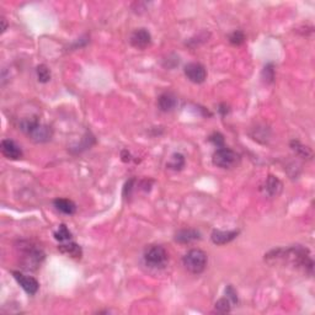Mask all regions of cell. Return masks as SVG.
I'll list each match as a JSON object with an SVG mask.
<instances>
[{"label":"cell","mask_w":315,"mask_h":315,"mask_svg":"<svg viewBox=\"0 0 315 315\" xmlns=\"http://www.w3.org/2000/svg\"><path fill=\"white\" fill-rule=\"evenodd\" d=\"M238 235H239V230H214L212 233V235H210V239H212V242L214 243V244L224 245L233 242Z\"/></svg>","instance_id":"12"},{"label":"cell","mask_w":315,"mask_h":315,"mask_svg":"<svg viewBox=\"0 0 315 315\" xmlns=\"http://www.w3.org/2000/svg\"><path fill=\"white\" fill-rule=\"evenodd\" d=\"M54 238L59 242H69L71 239V233L67 228L66 224H61L54 233Z\"/></svg>","instance_id":"20"},{"label":"cell","mask_w":315,"mask_h":315,"mask_svg":"<svg viewBox=\"0 0 315 315\" xmlns=\"http://www.w3.org/2000/svg\"><path fill=\"white\" fill-rule=\"evenodd\" d=\"M210 142H212L217 148L224 147V138L221 133H213L210 137Z\"/></svg>","instance_id":"24"},{"label":"cell","mask_w":315,"mask_h":315,"mask_svg":"<svg viewBox=\"0 0 315 315\" xmlns=\"http://www.w3.org/2000/svg\"><path fill=\"white\" fill-rule=\"evenodd\" d=\"M262 79L265 80L266 84H270V83L273 82V79H275V69H273V64L270 63L263 68Z\"/></svg>","instance_id":"23"},{"label":"cell","mask_w":315,"mask_h":315,"mask_svg":"<svg viewBox=\"0 0 315 315\" xmlns=\"http://www.w3.org/2000/svg\"><path fill=\"white\" fill-rule=\"evenodd\" d=\"M58 250H59L62 254L68 255V256H70V258H74V259H80L83 255L82 247L79 246L76 243H73V242L63 243V244H61L59 246H58Z\"/></svg>","instance_id":"14"},{"label":"cell","mask_w":315,"mask_h":315,"mask_svg":"<svg viewBox=\"0 0 315 315\" xmlns=\"http://www.w3.org/2000/svg\"><path fill=\"white\" fill-rule=\"evenodd\" d=\"M231 305H233V303L228 298H222V299L215 303V310L219 313H229L231 309Z\"/></svg>","instance_id":"22"},{"label":"cell","mask_w":315,"mask_h":315,"mask_svg":"<svg viewBox=\"0 0 315 315\" xmlns=\"http://www.w3.org/2000/svg\"><path fill=\"white\" fill-rule=\"evenodd\" d=\"M144 263L150 268H164L168 263V251L161 245H149L143 254Z\"/></svg>","instance_id":"2"},{"label":"cell","mask_w":315,"mask_h":315,"mask_svg":"<svg viewBox=\"0 0 315 315\" xmlns=\"http://www.w3.org/2000/svg\"><path fill=\"white\" fill-rule=\"evenodd\" d=\"M229 42L234 46H240L245 42V35L240 30H236L229 36Z\"/></svg>","instance_id":"21"},{"label":"cell","mask_w":315,"mask_h":315,"mask_svg":"<svg viewBox=\"0 0 315 315\" xmlns=\"http://www.w3.org/2000/svg\"><path fill=\"white\" fill-rule=\"evenodd\" d=\"M201 239V233L196 229H181L175 234V240L180 244H190Z\"/></svg>","instance_id":"11"},{"label":"cell","mask_w":315,"mask_h":315,"mask_svg":"<svg viewBox=\"0 0 315 315\" xmlns=\"http://www.w3.org/2000/svg\"><path fill=\"white\" fill-rule=\"evenodd\" d=\"M177 105V99L171 92H164L158 99V107L163 112H170Z\"/></svg>","instance_id":"13"},{"label":"cell","mask_w":315,"mask_h":315,"mask_svg":"<svg viewBox=\"0 0 315 315\" xmlns=\"http://www.w3.org/2000/svg\"><path fill=\"white\" fill-rule=\"evenodd\" d=\"M184 71L186 78L194 84H202L207 79V70L201 63H189Z\"/></svg>","instance_id":"5"},{"label":"cell","mask_w":315,"mask_h":315,"mask_svg":"<svg viewBox=\"0 0 315 315\" xmlns=\"http://www.w3.org/2000/svg\"><path fill=\"white\" fill-rule=\"evenodd\" d=\"M1 153L4 154V157L11 159V160H18L22 157L21 148L11 140H1Z\"/></svg>","instance_id":"10"},{"label":"cell","mask_w":315,"mask_h":315,"mask_svg":"<svg viewBox=\"0 0 315 315\" xmlns=\"http://www.w3.org/2000/svg\"><path fill=\"white\" fill-rule=\"evenodd\" d=\"M226 296H227V298H228V299L233 303V304H236V303H238V294H236L235 289H234L231 286L227 287Z\"/></svg>","instance_id":"25"},{"label":"cell","mask_w":315,"mask_h":315,"mask_svg":"<svg viewBox=\"0 0 315 315\" xmlns=\"http://www.w3.org/2000/svg\"><path fill=\"white\" fill-rule=\"evenodd\" d=\"M184 166H185V157L182 154H180V153H175V154L171 155L170 161L166 164V168L175 171L181 170Z\"/></svg>","instance_id":"17"},{"label":"cell","mask_w":315,"mask_h":315,"mask_svg":"<svg viewBox=\"0 0 315 315\" xmlns=\"http://www.w3.org/2000/svg\"><path fill=\"white\" fill-rule=\"evenodd\" d=\"M185 268L190 273L193 275H200L207 267L208 256L203 250L201 249H192L186 252V255L182 259Z\"/></svg>","instance_id":"1"},{"label":"cell","mask_w":315,"mask_h":315,"mask_svg":"<svg viewBox=\"0 0 315 315\" xmlns=\"http://www.w3.org/2000/svg\"><path fill=\"white\" fill-rule=\"evenodd\" d=\"M282 190H283V184L281 182V180L277 179L276 176L270 175L266 179L265 185L262 187V191L265 193V196L270 197V198H275L279 197L281 194Z\"/></svg>","instance_id":"9"},{"label":"cell","mask_w":315,"mask_h":315,"mask_svg":"<svg viewBox=\"0 0 315 315\" xmlns=\"http://www.w3.org/2000/svg\"><path fill=\"white\" fill-rule=\"evenodd\" d=\"M1 24H3V27H1V32H5L8 25H6V20L4 18H1Z\"/></svg>","instance_id":"27"},{"label":"cell","mask_w":315,"mask_h":315,"mask_svg":"<svg viewBox=\"0 0 315 315\" xmlns=\"http://www.w3.org/2000/svg\"><path fill=\"white\" fill-rule=\"evenodd\" d=\"M27 136L30 137V140L35 143H47L52 140L53 129L47 124L38 123Z\"/></svg>","instance_id":"8"},{"label":"cell","mask_w":315,"mask_h":315,"mask_svg":"<svg viewBox=\"0 0 315 315\" xmlns=\"http://www.w3.org/2000/svg\"><path fill=\"white\" fill-rule=\"evenodd\" d=\"M13 276L14 279L16 280V282L21 286V288L24 289L27 294L34 296V294L37 293V291H38L39 288V283L36 279H34L31 276L24 275V273H21L20 271H13Z\"/></svg>","instance_id":"6"},{"label":"cell","mask_w":315,"mask_h":315,"mask_svg":"<svg viewBox=\"0 0 315 315\" xmlns=\"http://www.w3.org/2000/svg\"><path fill=\"white\" fill-rule=\"evenodd\" d=\"M21 265L25 270L35 271L41 266L42 261L45 260V252L39 247L34 245H27L26 247H21Z\"/></svg>","instance_id":"3"},{"label":"cell","mask_w":315,"mask_h":315,"mask_svg":"<svg viewBox=\"0 0 315 315\" xmlns=\"http://www.w3.org/2000/svg\"><path fill=\"white\" fill-rule=\"evenodd\" d=\"M131 45L137 50H145L149 47L152 43V36L150 32L147 29H137L132 32L131 39H129Z\"/></svg>","instance_id":"7"},{"label":"cell","mask_w":315,"mask_h":315,"mask_svg":"<svg viewBox=\"0 0 315 315\" xmlns=\"http://www.w3.org/2000/svg\"><path fill=\"white\" fill-rule=\"evenodd\" d=\"M53 205L59 212L64 213V214H74L76 210L75 203L71 200H68V198H55L53 201Z\"/></svg>","instance_id":"15"},{"label":"cell","mask_w":315,"mask_h":315,"mask_svg":"<svg viewBox=\"0 0 315 315\" xmlns=\"http://www.w3.org/2000/svg\"><path fill=\"white\" fill-rule=\"evenodd\" d=\"M219 112H221L223 116H226L227 113H228V106L224 105V104H222L221 108H219Z\"/></svg>","instance_id":"26"},{"label":"cell","mask_w":315,"mask_h":315,"mask_svg":"<svg viewBox=\"0 0 315 315\" xmlns=\"http://www.w3.org/2000/svg\"><path fill=\"white\" fill-rule=\"evenodd\" d=\"M212 161L217 168L231 169L239 164L240 155L230 148H218L213 154Z\"/></svg>","instance_id":"4"},{"label":"cell","mask_w":315,"mask_h":315,"mask_svg":"<svg viewBox=\"0 0 315 315\" xmlns=\"http://www.w3.org/2000/svg\"><path fill=\"white\" fill-rule=\"evenodd\" d=\"M39 123L38 118L37 117H26V118H22L21 121H20V124H18V127H20V129H21L22 132H25L26 134H29L30 132L32 131V129L35 128V127L37 126V124Z\"/></svg>","instance_id":"18"},{"label":"cell","mask_w":315,"mask_h":315,"mask_svg":"<svg viewBox=\"0 0 315 315\" xmlns=\"http://www.w3.org/2000/svg\"><path fill=\"white\" fill-rule=\"evenodd\" d=\"M36 74L39 83H43V84H45V83H48L51 80V70L45 64H39V66L37 67Z\"/></svg>","instance_id":"19"},{"label":"cell","mask_w":315,"mask_h":315,"mask_svg":"<svg viewBox=\"0 0 315 315\" xmlns=\"http://www.w3.org/2000/svg\"><path fill=\"white\" fill-rule=\"evenodd\" d=\"M291 148L297 157L303 158V159H310L312 158V150L305 147V145H303L300 142H298V140H292Z\"/></svg>","instance_id":"16"}]
</instances>
